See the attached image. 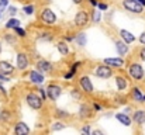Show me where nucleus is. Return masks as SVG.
Masks as SVG:
<instances>
[{
  "mask_svg": "<svg viewBox=\"0 0 145 135\" xmlns=\"http://www.w3.org/2000/svg\"><path fill=\"white\" fill-rule=\"evenodd\" d=\"M25 101H27V104L33 108V110H40L41 107H42V98L37 94V93H28L27 94V97H25Z\"/></svg>",
  "mask_w": 145,
  "mask_h": 135,
  "instance_id": "1",
  "label": "nucleus"
},
{
  "mask_svg": "<svg viewBox=\"0 0 145 135\" xmlns=\"http://www.w3.org/2000/svg\"><path fill=\"white\" fill-rule=\"evenodd\" d=\"M123 6H124V8L125 10H128V11H131V13H142V10H144V6L138 1V0H124L123 1Z\"/></svg>",
  "mask_w": 145,
  "mask_h": 135,
  "instance_id": "2",
  "label": "nucleus"
},
{
  "mask_svg": "<svg viewBox=\"0 0 145 135\" xmlns=\"http://www.w3.org/2000/svg\"><path fill=\"white\" fill-rule=\"evenodd\" d=\"M40 18H41V21L45 25H52L56 21V16H55V13L51 8H44L42 13H41V16H40Z\"/></svg>",
  "mask_w": 145,
  "mask_h": 135,
  "instance_id": "3",
  "label": "nucleus"
},
{
  "mask_svg": "<svg viewBox=\"0 0 145 135\" xmlns=\"http://www.w3.org/2000/svg\"><path fill=\"white\" fill-rule=\"evenodd\" d=\"M128 72H130L131 78L135 79V80H141L144 78V69L140 63H131L130 68H128Z\"/></svg>",
  "mask_w": 145,
  "mask_h": 135,
  "instance_id": "4",
  "label": "nucleus"
},
{
  "mask_svg": "<svg viewBox=\"0 0 145 135\" xmlns=\"http://www.w3.org/2000/svg\"><path fill=\"white\" fill-rule=\"evenodd\" d=\"M96 76L97 78H100V79H108V78H111L113 76V70H111V68L108 66V65H99L96 68Z\"/></svg>",
  "mask_w": 145,
  "mask_h": 135,
  "instance_id": "5",
  "label": "nucleus"
},
{
  "mask_svg": "<svg viewBox=\"0 0 145 135\" xmlns=\"http://www.w3.org/2000/svg\"><path fill=\"white\" fill-rule=\"evenodd\" d=\"M73 23H75L76 27H85L89 23V14L86 11H78L76 16H75Z\"/></svg>",
  "mask_w": 145,
  "mask_h": 135,
  "instance_id": "6",
  "label": "nucleus"
},
{
  "mask_svg": "<svg viewBox=\"0 0 145 135\" xmlns=\"http://www.w3.org/2000/svg\"><path fill=\"white\" fill-rule=\"evenodd\" d=\"M45 90H47V97L51 98V100H58L61 93H62L61 86H58V85H49Z\"/></svg>",
  "mask_w": 145,
  "mask_h": 135,
  "instance_id": "7",
  "label": "nucleus"
},
{
  "mask_svg": "<svg viewBox=\"0 0 145 135\" xmlns=\"http://www.w3.org/2000/svg\"><path fill=\"white\" fill-rule=\"evenodd\" d=\"M79 83H80V87L85 93H93V83H92L89 76H82Z\"/></svg>",
  "mask_w": 145,
  "mask_h": 135,
  "instance_id": "8",
  "label": "nucleus"
},
{
  "mask_svg": "<svg viewBox=\"0 0 145 135\" xmlns=\"http://www.w3.org/2000/svg\"><path fill=\"white\" fill-rule=\"evenodd\" d=\"M37 69H38L40 72H42V73H51L52 69H54V66H52L51 62L42 59V61H38V62H37Z\"/></svg>",
  "mask_w": 145,
  "mask_h": 135,
  "instance_id": "9",
  "label": "nucleus"
},
{
  "mask_svg": "<svg viewBox=\"0 0 145 135\" xmlns=\"http://www.w3.org/2000/svg\"><path fill=\"white\" fill-rule=\"evenodd\" d=\"M103 62L106 65H108L110 68H121L124 65V59H121V58H106Z\"/></svg>",
  "mask_w": 145,
  "mask_h": 135,
  "instance_id": "10",
  "label": "nucleus"
},
{
  "mask_svg": "<svg viewBox=\"0 0 145 135\" xmlns=\"http://www.w3.org/2000/svg\"><path fill=\"white\" fill-rule=\"evenodd\" d=\"M93 115V110L89 104H82L79 108V117L80 118H90Z\"/></svg>",
  "mask_w": 145,
  "mask_h": 135,
  "instance_id": "11",
  "label": "nucleus"
},
{
  "mask_svg": "<svg viewBox=\"0 0 145 135\" xmlns=\"http://www.w3.org/2000/svg\"><path fill=\"white\" fill-rule=\"evenodd\" d=\"M14 134L16 135H27V134H30V128L27 127L25 123L20 121V123H17L16 127H14Z\"/></svg>",
  "mask_w": 145,
  "mask_h": 135,
  "instance_id": "12",
  "label": "nucleus"
},
{
  "mask_svg": "<svg viewBox=\"0 0 145 135\" xmlns=\"http://www.w3.org/2000/svg\"><path fill=\"white\" fill-rule=\"evenodd\" d=\"M27 66H28V56L25 53H23V52L18 53L17 55V68L21 69V70H24Z\"/></svg>",
  "mask_w": 145,
  "mask_h": 135,
  "instance_id": "13",
  "label": "nucleus"
},
{
  "mask_svg": "<svg viewBox=\"0 0 145 135\" xmlns=\"http://www.w3.org/2000/svg\"><path fill=\"white\" fill-rule=\"evenodd\" d=\"M30 79H31V82L35 83V85L44 83V75H42V72H40L38 69H37V70H33V72L30 73Z\"/></svg>",
  "mask_w": 145,
  "mask_h": 135,
  "instance_id": "14",
  "label": "nucleus"
},
{
  "mask_svg": "<svg viewBox=\"0 0 145 135\" xmlns=\"http://www.w3.org/2000/svg\"><path fill=\"white\" fill-rule=\"evenodd\" d=\"M0 72L3 73V75H11L13 72H14V68H13V65L11 63H8V62H6V61H0Z\"/></svg>",
  "mask_w": 145,
  "mask_h": 135,
  "instance_id": "15",
  "label": "nucleus"
},
{
  "mask_svg": "<svg viewBox=\"0 0 145 135\" xmlns=\"http://www.w3.org/2000/svg\"><path fill=\"white\" fill-rule=\"evenodd\" d=\"M120 35H121L123 41L127 42V44H131V42L135 41V37H134L130 31H127V30H120Z\"/></svg>",
  "mask_w": 145,
  "mask_h": 135,
  "instance_id": "16",
  "label": "nucleus"
},
{
  "mask_svg": "<svg viewBox=\"0 0 145 135\" xmlns=\"http://www.w3.org/2000/svg\"><path fill=\"white\" fill-rule=\"evenodd\" d=\"M116 118H117L123 125H125V127L131 125V118H130L127 114H124V113H118V114H116Z\"/></svg>",
  "mask_w": 145,
  "mask_h": 135,
  "instance_id": "17",
  "label": "nucleus"
},
{
  "mask_svg": "<svg viewBox=\"0 0 145 135\" xmlns=\"http://www.w3.org/2000/svg\"><path fill=\"white\" fill-rule=\"evenodd\" d=\"M116 48H117V51H118L120 55H125V53L128 52L127 42H124V41H117V42H116Z\"/></svg>",
  "mask_w": 145,
  "mask_h": 135,
  "instance_id": "18",
  "label": "nucleus"
},
{
  "mask_svg": "<svg viewBox=\"0 0 145 135\" xmlns=\"http://www.w3.org/2000/svg\"><path fill=\"white\" fill-rule=\"evenodd\" d=\"M80 65H82V62H76V63H73V65H72V68H71V72H68V73L63 76V79H65V80H71V79L73 78V75L76 73L78 66H80Z\"/></svg>",
  "mask_w": 145,
  "mask_h": 135,
  "instance_id": "19",
  "label": "nucleus"
},
{
  "mask_svg": "<svg viewBox=\"0 0 145 135\" xmlns=\"http://www.w3.org/2000/svg\"><path fill=\"white\" fill-rule=\"evenodd\" d=\"M116 85H117V89L118 90H125L127 86H128L127 80H125L123 76H117V78H116Z\"/></svg>",
  "mask_w": 145,
  "mask_h": 135,
  "instance_id": "20",
  "label": "nucleus"
},
{
  "mask_svg": "<svg viewBox=\"0 0 145 135\" xmlns=\"http://www.w3.org/2000/svg\"><path fill=\"white\" fill-rule=\"evenodd\" d=\"M56 48H58V51H59L62 55H68V53H69V45L66 44V41H61V42H58Z\"/></svg>",
  "mask_w": 145,
  "mask_h": 135,
  "instance_id": "21",
  "label": "nucleus"
},
{
  "mask_svg": "<svg viewBox=\"0 0 145 135\" xmlns=\"http://www.w3.org/2000/svg\"><path fill=\"white\" fill-rule=\"evenodd\" d=\"M75 40H76L78 45H80V46H85V45L88 44V37H86L85 33H79V34L75 37Z\"/></svg>",
  "mask_w": 145,
  "mask_h": 135,
  "instance_id": "22",
  "label": "nucleus"
},
{
  "mask_svg": "<svg viewBox=\"0 0 145 135\" xmlns=\"http://www.w3.org/2000/svg\"><path fill=\"white\" fill-rule=\"evenodd\" d=\"M134 120H135V123H138V124H144L145 123V111H142V110L135 111V114H134Z\"/></svg>",
  "mask_w": 145,
  "mask_h": 135,
  "instance_id": "23",
  "label": "nucleus"
},
{
  "mask_svg": "<svg viewBox=\"0 0 145 135\" xmlns=\"http://www.w3.org/2000/svg\"><path fill=\"white\" fill-rule=\"evenodd\" d=\"M16 27H20V21L17 20V18H10L8 21H7V24H6V28H16Z\"/></svg>",
  "mask_w": 145,
  "mask_h": 135,
  "instance_id": "24",
  "label": "nucleus"
},
{
  "mask_svg": "<svg viewBox=\"0 0 145 135\" xmlns=\"http://www.w3.org/2000/svg\"><path fill=\"white\" fill-rule=\"evenodd\" d=\"M142 94H141V90L138 89V87H134L133 89V98L134 100H137V101H142Z\"/></svg>",
  "mask_w": 145,
  "mask_h": 135,
  "instance_id": "25",
  "label": "nucleus"
},
{
  "mask_svg": "<svg viewBox=\"0 0 145 135\" xmlns=\"http://www.w3.org/2000/svg\"><path fill=\"white\" fill-rule=\"evenodd\" d=\"M13 30H14V33H16L18 37H25V35H27L25 30H23V28H20V27H16V28H13Z\"/></svg>",
  "mask_w": 145,
  "mask_h": 135,
  "instance_id": "26",
  "label": "nucleus"
},
{
  "mask_svg": "<svg viewBox=\"0 0 145 135\" xmlns=\"http://www.w3.org/2000/svg\"><path fill=\"white\" fill-rule=\"evenodd\" d=\"M8 118H10V113L8 111H1L0 113V120L1 121H8Z\"/></svg>",
  "mask_w": 145,
  "mask_h": 135,
  "instance_id": "27",
  "label": "nucleus"
},
{
  "mask_svg": "<svg viewBox=\"0 0 145 135\" xmlns=\"http://www.w3.org/2000/svg\"><path fill=\"white\" fill-rule=\"evenodd\" d=\"M40 40H42V41H51L52 40V35H51V33H42V35H40Z\"/></svg>",
  "mask_w": 145,
  "mask_h": 135,
  "instance_id": "28",
  "label": "nucleus"
},
{
  "mask_svg": "<svg viewBox=\"0 0 145 135\" xmlns=\"http://www.w3.org/2000/svg\"><path fill=\"white\" fill-rule=\"evenodd\" d=\"M24 11H25V14L31 16V14L34 13V6H33V4H30V6H24Z\"/></svg>",
  "mask_w": 145,
  "mask_h": 135,
  "instance_id": "29",
  "label": "nucleus"
},
{
  "mask_svg": "<svg viewBox=\"0 0 145 135\" xmlns=\"http://www.w3.org/2000/svg\"><path fill=\"white\" fill-rule=\"evenodd\" d=\"M63 128H65V125H62L61 123H55L52 125V131H59V130H63Z\"/></svg>",
  "mask_w": 145,
  "mask_h": 135,
  "instance_id": "30",
  "label": "nucleus"
},
{
  "mask_svg": "<svg viewBox=\"0 0 145 135\" xmlns=\"http://www.w3.org/2000/svg\"><path fill=\"white\" fill-rule=\"evenodd\" d=\"M72 96H73L75 98H79V100H80V97H82V94H80V93H79V91H78L76 89L72 90Z\"/></svg>",
  "mask_w": 145,
  "mask_h": 135,
  "instance_id": "31",
  "label": "nucleus"
},
{
  "mask_svg": "<svg viewBox=\"0 0 145 135\" xmlns=\"http://www.w3.org/2000/svg\"><path fill=\"white\" fill-rule=\"evenodd\" d=\"M69 114H66L65 111H62V110H56V117H68Z\"/></svg>",
  "mask_w": 145,
  "mask_h": 135,
  "instance_id": "32",
  "label": "nucleus"
},
{
  "mask_svg": "<svg viewBox=\"0 0 145 135\" xmlns=\"http://www.w3.org/2000/svg\"><path fill=\"white\" fill-rule=\"evenodd\" d=\"M38 91H40V94H41V98L45 100V98H47V90L45 89H38Z\"/></svg>",
  "mask_w": 145,
  "mask_h": 135,
  "instance_id": "33",
  "label": "nucleus"
},
{
  "mask_svg": "<svg viewBox=\"0 0 145 135\" xmlns=\"http://www.w3.org/2000/svg\"><path fill=\"white\" fill-rule=\"evenodd\" d=\"M97 7H99L100 10H107V4H106V3H99Z\"/></svg>",
  "mask_w": 145,
  "mask_h": 135,
  "instance_id": "34",
  "label": "nucleus"
},
{
  "mask_svg": "<svg viewBox=\"0 0 145 135\" xmlns=\"http://www.w3.org/2000/svg\"><path fill=\"white\" fill-rule=\"evenodd\" d=\"M82 132H85V134H88V135H89V134H92V131H90V128H89L88 125L82 128Z\"/></svg>",
  "mask_w": 145,
  "mask_h": 135,
  "instance_id": "35",
  "label": "nucleus"
},
{
  "mask_svg": "<svg viewBox=\"0 0 145 135\" xmlns=\"http://www.w3.org/2000/svg\"><path fill=\"white\" fill-rule=\"evenodd\" d=\"M93 20H95V23H99V21H100V11H96V13H95V18H93Z\"/></svg>",
  "mask_w": 145,
  "mask_h": 135,
  "instance_id": "36",
  "label": "nucleus"
},
{
  "mask_svg": "<svg viewBox=\"0 0 145 135\" xmlns=\"http://www.w3.org/2000/svg\"><path fill=\"white\" fill-rule=\"evenodd\" d=\"M7 4H8V0H0V7H3V8H4Z\"/></svg>",
  "mask_w": 145,
  "mask_h": 135,
  "instance_id": "37",
  "label": "nucleus"
},
{
  "mask_svg": "<svg viewBox=\"0 0 145 135\" xmlns=\"http://www.w3.org/2000/svg\"><path fill=\"white\" fill-rule=\"evenodd\" d=\"M140 58H141L142 61H145V48L141 49V52H140Z\"/></svg>",
  "mask_w": 145,
  "mask_h": 135,
  "instance_id": "38",
  "label": "nucleus"
},
{
  "mask_svg": "<svg viewBox=\"0 0 145 135\" xmlns=\"http://www.w3.org/2000/svg\"><path fill=\"white\" fill-rule=\"evenodd\" d=\"M16 13H17V8H16V7H10V16L13 17Z\"/></svg>",
  "mask_w": 145,
  "mask_h": 135,
  "instance_id": "39",
  "label": "nucleus"
},
{
  "mask_svg": "<svg viewBox=\"0 0 145 135\" xmlns=\"http://www.w3.org/2000/svg\"><path fill=\"white\" fill-rule=\"evenodd\" d=\"M140 42H141L142 45H145V33L141 34V37H140Z\"/></svg>",
  "mask_w": 145,
  "mask_h": 135,
  "instance_id": "40",
  "label": "nucleus"
},
{
  "mask_svg": "<svg viewBox=\"0 0 145 135\" xmlns=\"http://www.w3.org/2000/svg\"><path fill=\"white\" fill-rule=\"evenodd\" d=\"M0 80H8V78H7V75H3V73L0 72Z\"/></svg>",
  "mask_w": 145,
  "mask_h": 135,
  "instance_id": "41",
  "label": "nucleus"
},
{
  "mask_svg": "<svg viewBox=\"0 0 145 135\" xmlns=\"http://www.w3.org/2000/svg\"><path fill=\"white\" fill-rule=\"evenodd\" d=\"M72 40H73V37H69V35H68V37H65V41H66V42H71Z\"/></svg>",
  "mask_w": 145,
  "mask_h": 135,
  "instance_id": "42",
  "label": "nucleus"
},
{
  "mask_svg": "<svg viewBox=\"0 0 145 135\" xmlns=\"http://www.w3.org/2000/svg\"><path fill=\"white\" fill-rule=\"evenodd\" d=\"M95 110H96V111H100V110H101V107H100L99 104H95Z\"/></svg>",
  "mask_w": 145,
  "mask_h": 135,
  "instance_id": "43",
  "label": "nucleus"
},
{
  "mask_svg": "<svg viewBox=\"0 0 145 135\" xmlns=\"http://www.w3.org/2000/svg\"><path fill=\"white\" fill-rule=\"evenodd\" d=\"M73 1H75V3H76V4H79V3H82V1H83V0H73Z\"/></svg>",
  "mask_w": 145,
  "mask_h": 135,
  "instance_id": "44",
  "label": "nucleus"
},
{
  "mask_svg": "<svg viewBox=\"0 0 145 135\" xmlns=\"http://www.w3.org/2000/svg\"><path fill=\"white\" fill-rule=\"evenodd\" d=\"M1 11H3V7H0V18H1Z\"/></svg>",
  "mask_w": 145,
  "mask_h": 135,
  "instance_id": "45",
  "label": "nucleus"
},
{
  "mask_svg": "<svg viewBox=\"0 0 145 135\" xmlns=\"http://www.w3.org/2000/svg\"><path fill=\"white\" fill-rule=\"evenodd\" d=\"M0 90H1V91H4V87H3L1 85H0Z\"/></svg>",
  "mask_w": 145,
  "mask_h": 135,
  "instance_id": "46",
  "label": "nucleus"
},
{
  "mask_svg": "<svg viewBox=\"0 0 145 135\" xmlns=\"http://www.w3.org/2000/svg\"><path fill=\"white\" fill-rule=\"evenodd\" d=\"M0 52H1V44H0Z\"/></svg>",
  "mask_w": 145,
  "mask_h": 135,
  "instance_id": "47",
  "label": "nucleus"
}]
</instances>
